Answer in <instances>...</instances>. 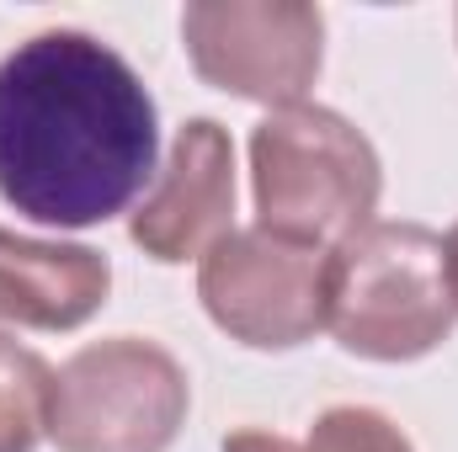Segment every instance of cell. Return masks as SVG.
<instances>
[{
	"label": "cell",
	"mask_w": 458,
	"mask_h": 452,
	"mask_svg": "<svg viewBox=\"0 0 458 452\" xmlns=\"http://www.w3.org/2000/svg\"><path fill=\"white\" fill-rule=\"evenodd\" d=\"M443 239H448V266H454V288H458V224L448 229Z\"/></svg>",
	"instance_id": "8fae6325"
},
{
	"label": "cell",
	"mask_w": 458,
	"mask_h": 452,
	"mask_svg": "<svg viewBox=\"0 0 458 452\" xmlns=\"http://www.w3.org/2000/svg\"><path fill=\"white\" fill-rule=\"evenodd\" d=\"M378 192V149L352 117L299 102L250 128V203L261 229L331 250L352 229L373 224Z\"/></svg>",
	"instance_id": "3957f363"
},
{
	"label": "cell",
	"mask_w": 458,
	"mask_h": 452,
	"mask_svg": "<svg viewBox=\"0 0 458 452\" xmlns=\"http://www.w3.org/2000/svg\"><path fill=\"white\" fill-rule=\"evenodd\" d=\"M326 245L250 224L229 229L198 261V298L229 340L293 351L326 331Z\"/></svg>",
	"instance_id": "5b68a950"
},
{
	"label": "cell",
	"mask_w": 458,
	"mask_h": 452,
	"mask_svg": "<svg viewBox=\"0 0 458 452\" xmlns=\"http://www.w3.org/2000/svg\"><path fill=\"white\" fill-rule=\"evenodd\" d=\"M225 452H416V442L400 431V421H389L373 405H331L299 442L245 426L225 437Z\"/></svg>",
	"instance_id": "9c48e42d"
},
{
	"label": "cell",
	"mask_w": 458,
	"mask_h": 452,
	"mask_svg": "<svg viewBox=\"0 0 458 452\" xmlns=\"http://www.w3.org/2000/svg\"><path fill=\"white\" fill-rule=\"evenodd\" d=\"M160 113L139 70L81 27L0 59V197L48 229H97L155 181Z\"/></svg>",
	"instance_id": "6da1fadb"
},
{
	"label": "cell",
	"mask_w": 458,
	"mask_h": 452,
	"mask_svg": "<svg viewBox=\"0 0 458 452\" xmlns=\"http://www.w3.org/2000/svg\"><path fill=\"white\" fill-rule=\"evenodd\" d=\"M234 229V138L214 117H187L155 171V187L128 213V239L160 261H203Z\"/></svg>",
	"instance_id": "52a82bcc"
},
{
	"label": "cell",
	"mask_w": 458,
	"mask_h": 452,
	"mask_svg": "<svg viewBox=\"0 0 458 452\" xmlns=\"http://www.w3.org/2000/svg\"><path fill=\"white\" fill-rule=\"evenodd\" d=\"M48 389L54 367L32 346L0 336V452H32L48 437Z\"/></svg>",
	"instance_id": "30bf717a"
},
{
	"label": "cell",
	"mask_w": 458,
	"mask_h": 452,
	"mask_svg": "<svg viewBox=\"0 0 458 452\" xmlns=\"http://www.w3.org/2000/svg\"><path fill=\"white\" fill-rule=\"evenodd\" d=\"M192 70L240 102L299 107L326 64V11L304 0H192L182 11Z\"/></svg>",
	"instance_id": "8992f818"
},
{
	"label": "cell",
	"mask_w": 458,
	"mask_h": 452,
	"mask_svg": "<svg viewBox=\"0 0 458 452\" xmlns=\"http://www.w3.org/2000/svg\"><path fill=\"white\" fill-rule=\"evenodd\" d=\"M454 21H458V16H454Z\"/></svg>",
	"instance_id": "7c38bea8"
},
{
	"label": "cell",
	"mask_w": 458,
	"mask_h": 452,
	"mask_svg": "<svg viewBox=\"0 0 458 452\" xmlns=\"http://www.w3.org/2000/svg\"><path fill=\"white\" fill-rule=\"evenodd\" d=\"M458 325L448 239L411 219H373L326 255V331L362 362H416Z\"/></svg>",
	"instance_id": "7a4b0ae2"
},
{
	"label": "cell",
	"mask_w": 458,
	"mask_h": 452,
	"mask_svg": "<svg viewBox=\"0 0 458 452\" xmlns=\"http://www.w3.org/2000/svg\"><path fill=\"white\" fill-rule=\"evenodd\" d=\"M113 293V261L97 245L32 239L0 224V325L81 331Z\"/></svg>",
	"instance_id": "ba28073f"
},
{
	"label": "cell",
	"mask_w": 458,
	"mask_h": 452,
	"mask_svg": "<svg viewBox=\"0 0 458 452\" xmlns=\"http://www.w3.org/2000/svg\"><path fill=\"white\" fill-rule=\"evenodd\" d=\"M192 410L187 367L144 336H107L59 362L48 442L59 452H171Z\"/></svg>",
	"instance_id": "277c9868"
}]
</instances>
